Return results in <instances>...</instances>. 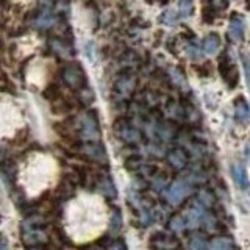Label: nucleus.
<instances>
[{"label":"nucleus","mask_w":250,"mask_h":250,"mask_svg":"<svg viewBox=\"0 0 250 250\" xmlns=\"http://www.w3.org/2000/svg\"><path fill=\"white\" fill-rule=\"evenodd\" d=\"M62 80L74 89H83L86 86V77L78 62L64 66V69H62Z\"/></svg>","instance_id":"obj_1"},{"label":"nucleus","mask_w":250,"mask_h":250,"mask_svg":"<svg viewBox=\"0 0 250 250\" xmlns=\"http://www.w3.org/2000/svg\"><path fill=\"white\" fill-rule=\"evenodd\" d=\"M219 70H221V75L224 78V82L227 83V86L231 89L236 88L239 83V72H238V67L230 61L229 55H222V57L219 58Z\"/></svg>","instance_id":"obj_2"},{"label":"nucleus","mask_w":250,"mask_h":250,"mask_svg":"<svg viewBox=\"0 0 250 250\" xmlns=\"http://www.w3.org/2000/svg\"><path fill=\"white\" fill-rule=\"evenodd\" d=\"M82 133L84 138H88L89 141H96L100 136V131H99V122L96 119L94 113H88L82 117Z\"/></svg>","instance_id":"obj_3"},{"label":"nucleus","mask_w":250,"mask_h":250,"mask_svg":"<svg viewBox=\"0 0 250 250\" xmlns=\"http://www.w3.org/2000/svg\"><path fill=\"white\" fill-rule=\"evenodd\" d=\"M135 86H136V78L131 74H124L114 82V89L122 97L130 96V94L135 91Z\"/></svg>","instance_id":"obj_4"},{"label":"nucleus","mask_w":250,"mask_h":250,"mask_svg":"<svg viewBox=\"0 0 250 250\" xmlns=\"http://www.w3.org/2000/svg\"><path fill=\"white\" fill-rule=\"evenodd\" d=\"M188 194H189V186H188V183L175 182L167 192V200L170 203H174V205H177V203L182 202Z\"/></svg>","instance_id":"obj_5"},{"label":"nucleus","mask_w":250,"mask_h":250,"mask_svg":"<svg viewBox=\"0 0 250 250\" xmlns=\"http://www.w3.org/2000/svg\"><path fill=\"white\" fill-rule=\"evenodd\" d=\"M49 47L55 55H58L61 58L72 57V49H70V45L66 41H62V39H50Z\"/></svg>","instance_id":"obj_6"},{"label":"nucleus","mask_w":250,"mask_h":250,"mask_svg":"<svg viewBox=\"0 0 250 250\" xmlns=\"http://www.w3.org/2000/svg\"><path fill=\"white\" fill-rule=\"evenodd\" d=\"M231 174H233V180H234V183H236V186H239L241 189H246L249 186V178H247V172H246L244 166H242V164H238V163L233 164Z\"/></svg>","instance_id":"obj_7"},{"label":"nucleus","mask_w":250,"mask_h":250,"mask_svg":"<svg viewBox=\"0 0 250 250\" xmlns=\"http://www.w3.org/2000/svg\"><path fill=\"white\" fill-rule=\"evenodd\" d=\"M230 35L236 41H242L244 39V21L239 18V14H233L230 21Z\"/></svg>","instance_id":"obj_8"},{"label":"nucleus","mask_w":250,"mask_h":250,"mask_svg":"<svg viewBox=\"0 0 250 250\" xmlns=\"http://www.w3.org/2000/svg\"><path fill=\"white\" fill-rule=\"evenodd\" d=\"M234 111H236V117L241 122H249L250 121V108L244 97H239L234 102Z\"/></svg>","instance_id":"obj_9"},{"label":"nucleus","mask_w":250,"mask_h":250,"mask_svg":"<svg viewBox=\"0 0 250 250\" xmlns=\"http://www.w3.org/2000/svg\"><path fill=\"white\" fill-rule=\"evenodd\" d=\"M167 160L169 163L174 166L175 169H183L188 163V158H186V153L183 150H180V148H175V150H172L169 155H167Z\"/></svg>","instance_id":"obj_10"},{"label":"nucleus","mask_w":250,"mask_h":250,"mask_svg":"<svg viewBox=\"0 0 250 250\" xmlns=\"http://www.w3.org/2000/svg\"><path fill=\"white\" fill-rule=\"evenodd\" d=\"M219 47H221V38H219L216 33L208 35L205 38V41H203V50H205V53L213 55L219 50Z\"/></svg>","instance_id":"obj_11"},{"label":"nucleus","mask_w":250,"mask_h":250,"mask_svg":"<svg viewBox=\"0 0 250 250\" xmlns=\"http://www.w3.org/2000/svg\"><path fill=\"white\" fill-rule=\"evenodd\" d=\"M84 152L88 153V156H91V158H94V160L106 161L105 148L102 147L100 144H86V146H84Z\"/></svg>","instance_id":"obj_12"},{"label":"nucleus","mask_w":250,"mask_h":250,"mask_svg":"<svg viewBox=\"0 0 250 250\" xmlns=\"http://www.w3.org/2000/svg\"><path fill=\"white\" fill-rule=\"evenodd\" d=\"M55 22H57V18H55V14H52V13H42V14H39L38 18H36L35 25L38 28L47 30V28H50Z\"/></svg>","instance_id":"obj_13"},{"label":"nucleus","mask_w":250,"mask_h":250,"mask_svg":"<svg viewBox=\"0 0 250 250\" xmlns=\"http://www.w3.org/2000/svg\"><path fill=\"white\" fill-rule=\"evenodd\" d=\"M70 109H72V105L69 104L67 100H64V99H58V100H55V102H52V111L55 113V114H66V113H69Z\"/></svg>","instance_id":"obj_14"},{"label":"nucleus","mask_w":250,"mask_h":250,"mask_svg":"<svg viewBox=\"0 0 250 250\" xmlns=\"http://www.w3.org/2000/svg\"><path fill=\"white\" fill-rule=\"evenodd\" d=\"M44 97L47 99L52 104V102H55V100H58V99H61L62 96H61V89H60V86L57 84V83H50L49 86L45 88V91H44Z\"/></svg>","instance_id":"obj_15"},{"label":"nucleus","mask_w":250,"mask_h":250,"mask_svg":"<svg viewBox=\"0 0 250 250\" xmlns=\"http://www.w3.org/2000/svg\"><path fill=\"white\" fill-rule=\"evenodd\" d=\"M180 18H182V16H180V13H175V10H166L161 14L160 21L163 23H166V25H175Z\"/></svg>","instance_id":"obj_16"},{"label":"nucleus","mask_w":250,"mask_h":250,"mask_svg":"<svg viewBox=\"0 0 250 250\" xmlns=\"http://www.w3.org/2000/svg\"><path fill=\"white\" fill-rule=\"evenodd\" d=\"M216 13H217L216 8L211 3H207L205 6H203V10H202V19H203V22H205V23H213L214 19H216Z\"/></svg>","instance_id":"obj_17"},{"label":"nucleus","mask_w":250,"mask_h":250,"mask_svg":"<svg viewBox=\"0 0 250 250\" xmlns=\"http://www.w3.org/2000/svg\"><path fill=\"white\" fill-rule=\"evenodd\" d=\"M209 250H234V247H233V244L229 239L217 238V239H214L213 242H211Z\"/></svg>","instance_id":"obj_18"},{"label":"nucleus","mask_w":250,"mask_h":250,"mask_svg":"<svg viewBox=\"0 0 250 250\" xmlns=\"http://www.w3.org/2000/svg\"><path fill=\"white\" fill-rule=\"evenodd\" d=\"M121 136L125 141H128V143H138V141H139V133L136 130H133L131 127H128V125H124Z\"/></svg>","instance_id":"obj_19"},{"label":"nucleus","mask_w":250,"mask_h":250,"mask_svg":"<svg viewBox=\"0 0 250 250\" xmlns=\"http://www.w3.org/2000/svg\"><path fill=\"white\" fill-rule=\"evenodd\" d=\"M194 10V5H192V0H180V5H178V13L182 18H189L192 14Z\"/></svg>","instance_id":"obj_20"},{"label":"nucleus","mask_w":250,"mask_h":250,"mask_svg":"<svg viewBox=\"0 0 250 250\" xmlns=\"http://www.w3.org/2000/svg\"><path fill=\"white\" fill-rule=\"evenodd\" d=\"M241 61H242V64H244L246 77H247V84H249V88H250V57L246 52L241 53Z\"/></svg>","instance_id":"obj_21"},{"label":"nucleus","mask_w":250,"mask_h":250,"mask_svg":"<svg viewBox=\"0 0 250 250\" xmlns=\"http://www.w3.org/2000/svg\"><path fill=\"white\" fill-rule=\"evenodd\" d=\"M195 72H197L202 78H208L211 74H213V69H211V64L205 62V64H202V66H197V67H195Z\"/></svg>","instance_id":"obj_22"},{"label":"nucleus","mask_w":250,"mask_h":250,"mask_svg":"<svg viewBox=\"0 0 250 250\" xmlns=\"http://www.w3.org/2000/svg\"><path fill=\"white\" fill-rule=\"evenodd\" d=\"M185 227H186V222L183 221L182 217H175V219H172V222H170V229H172V230H175V233L183 231Z\"/></svg>","instance_id":"obj_23"},{"label":"nucleus","mask_w":250,"mask_h":250,"mask_svg":"<svg viewBox=\"0 0 250 250\" xmlns=\"http://www.w3.org/2000/svg\"><path fill=\"white\" fill-rule=\"evenodd\" d=\"M78 97H80V100H83V104H91V102L94 100V94L89 88H83L80 91V96Z\"/></svg>","instance_id":"obj_24"},{"label":"nucleus","mask_w":250,"mask_h":250,"mask_svg":"<svg viewBox=\"0 0 250 250\" xmlns=\"http://www.w3.org/2000/svg\"><path fill=\"white\" fill-rule=\"evenodd\" d=\"M191 249L192 250H205V241L200 238H195L191 242Z\"/></svg>","instance_id":"obj_25"},{"label":"nucleus","mask_w":250,"mask_h":250,"mask_svg":"<svg viewBox=\"0 0 250 250\" xmlns=\"http://www.w3.org/2000/svg\"><path fill=\"white\" fill-rule=\"evenodd\" d=\"M188 53H189V57L192 58V60H199L200 57H202V52L197 49V47H188Z\"/></svg>","instance_id":"obj_26"},{"label":"nucleus","mask_w":250,"mask_h":250,"mask_svg":"<svg viewBox=\"0 0 250 250\" xmlns=\"http://www.w3.org/2000/svg\"><path fill=\"white\" fill-rule=\"evenodd\" d=\"M246 156H247V160L250 161V143H247V146H246Z\"/></svg>","instance_id":"obj_27"}]
</instances>
